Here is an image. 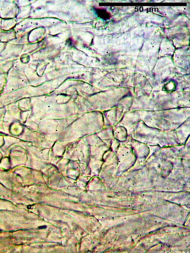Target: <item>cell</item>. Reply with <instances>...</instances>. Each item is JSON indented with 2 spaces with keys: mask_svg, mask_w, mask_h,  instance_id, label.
Returning a JSON list of instances; mask_svg holds the SVG:
<instances>
[{
  "mask_svg": "<svg viewBox=\"0 0 190 253\" xmlns=\"http://www.w3.org/2000/svg\"><path fill=\"white\" fill-rule=\"evenodd\" d=\"M95 12L98 17L103 19H107L110 17V14L104 9L95 8Z\"/></svg>",
  "mask_w": 190,
  "mask_h": 253,
  "instance_id": "6da1fadb",
  "label": "cell"
}]
</instances>
